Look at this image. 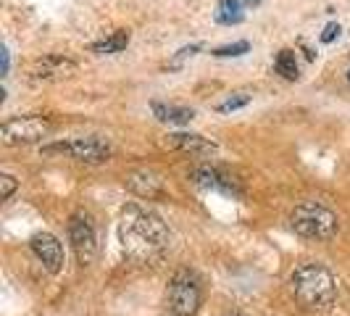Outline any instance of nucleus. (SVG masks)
<instances>
[{"label":"nucleus","instance_id":"nucleus-1","mask_svg":"<svg viewBox=\"0 0 350 316\" xmlns=\"http://www.w3.org/2000/svg\"><path fill=\"white\" fill-rule=\"evenodd\" d=\"M119 240L124 253L140 263H150L163 256V250L172 243V232L163 224V219L142 206H126L119 224Z\"/></svg>","mask_w":350,"mask_h":316},{"label":"nucleus","instance_id":"nucleus-2","mask_svg":"<svg viewBox=\"0 0 350 316\" xmlns=\"http://www.w3.org/2000/svg\"><path fill=\"white\" fill-rule=\"evenodd\" d=\"M290 293L306 311H329L337 300V277L324 263H300L290 274Z\"/></svg>","mask_w":350,"mask_h":316},{"label":"nucleus","instance_id":"nucleus-3","mask_svg":"<svg viewBox=\"0 0 350 316\" xmlns=\"http://www.w3.org/2000/svg\"><path fill=\"white\" fill-rule=\"evenodd\" d=\"M290 227L306 240H329L337 232V216L319 203H300L290 213Z\"/></svg>","mask_w":350,"mask_h":316},{"label":"nucleus","instance_id":"nucleus-4","mask_svg":"<svg viewBox=\"0 0 350 316\" xmlns=\"http://www.w3.org/2000/svg\"><path fill=\"white\" fill-rule=\"evenodd\" d=\"M203 303V285L190 269L176 272L169 282V311L174 316H195Z\"/></svg>","mask_w":350,"mask_h":316},{"label":"nucleus","instance_id":"nucleus-5","mask_svg":"<svg viewBox=\"0 0 350 316\" xmlns=\"http://www.w3.org/2000/svg\"><path fill=\"white\" fill-rule=\"evenodd\" d=\"M53 124L48 116L40 114H27V116H11L0 124V140L3 145L14 148V145H32L48 137Z\"/></svg>","mask_w":350,"mask_h":316},{"label":"nucleus","instance_id":"nucleus-6","mask_svg":"<svg viewBox=\"0 0 350 316\" xmlns=\"http://www.w3.org/2000/svg\"><path fill=\"white\" fill-rule=\"evenodd\" d=\"M42 153H69L71 158L82 161V163H105L113 156V148L100 137H74L69 142H58L42 148Z\"/></svg>","mask_w":350,"mask_h":316},{"label":"nucleus","instance_id":"nucleus-7","mask_svg":"<svg viewBox=\"0 0 350 316\" xmlns=\"http://www.w3.org/2000/svg\"><path fill=\"white\" fill-rule=\"evenodd\" d=\"M69 240L77 253V261L82 266H90L98 256V235L95 224L90 222L88 213H74L69 219Z\"/></svg>","mask_w":350,"mask_h":316},{"label":"nucleus","instance_id":"nucleus-8","mask_svg":"<svg viewBox=\"0 0 350 316\" xmlns=\"http://www.w3.org/2000/svg\"><path fill=\"white\" fill-rule=\"evenodd\" d=\"M77 61H71L66 55H42L29 66V82L35 85H53V82H66L71 77H77Z\"/></svg>","mask_w":350,"mask_h":316},{"label":"nucleus","instance_id":"nucleus-9","mask_svg":"<svg viewBox=\"0 0 350 316\" xmlns=\"http://www.w3.org/2000/svg\"><path fill=\"white\" fill-rule=\"evenodd\" d=\"M29 246H32V253L42 261V266L51 274H58L64 269V261H66L64 259V246H61V240L55 235H51V232H37L35 237L29 240Z\"/></svg>","mask_w":350,"mask_h":316},{"label":"nucleus","instance_id":"nucleus-10","mask_svg":"<svg viewBox=\"0 0 350 316\" xmlns=\"http://www.w3.org/2000/svg\"><path fill=\"white\" fill-rule=\"evenodd\" d=\"M193 179L200 187H208V190H219V193L234 195V198L243 195L232 176H227L224 172H219V169H213V166H198L193 172Z\"/></svg>","mask_w":350,"mask_h":316},{"label":"nucleus","instance_id":"nucleus-11","mask_svg":"<svg viewBox=\"0 0 350 316\" xmlns=\"http://www.w3.org/2000/svg\"><path fill=\"white\" fill-rule=\"evenodd\" d=\"M166 145H169V148H174V150H185V153H198V156L216 153V142H213V140L203 137V135H187V132L169 135Z\"/></svg>","mask_w":350,"mask_h":316},{"label":"nucleus","instance_id":"nucleus-12","mask_svg":"<svg viewBox=\"0 0 350 316\" xmlns=\"http://www.w3.org/2000/svg\"><path fill=\"white\" fill-rule=\"evenodd\" d=\"M126 187L137 198H145V200H156V198L163 195L161 179L156 174H150V172H132L126 176Z\"/></svg>","mask_w":350,"mask_h":316},{"label":"nucleus","instance_id":"nucleus-13","mask_svg":"<svg viewBox=\"0 0 350 316\" xmlns=\"http://www.w3.org/2000/svg\"><path fill=\"white\" fill-rule=\"evenodd\" d=\"M153 114L158 116V122H163V124H190L195 116L193 108L166 105V103H153Z\"/></svg>","mask_w":350,"mask_h":316},{"label":"nucleus","instance_id":"nucleus-14","mask_svg":"<svg viewBox=\"0 0 350 316\" xmlns=\"http://www.w3.org/2000/svg\"><path fill=\"white\" fill-rule=\"evenodd\" d=\"M126 45H129V32L116 29V32L105 35L100 42H95V45H92V53H98V55H113V53H122Z\"/></svg>","mask_w":350,"mask_h":316},{"label":"nucleus","instance_id":"nucleus-15","mask_svg":"<svg viewBox=\"0 0 350 316\" xmlns=\"http://www.w3.org/2000/svg\"><path fill=\"white\" fill-rule=\"evenodd\" d=\"M243 18H245V14H243L240 0H219V8H216V21L219 24L232 27V24H240Z\"/></svg>","mask_w":350,"mask_h":316},{"label":"nucleus","instance_id":"nucleus-16","mask_svg":"<svg viewBox=\"0 0 350 316\" xmlns=\"http://www.w3.org/2000/svg\"><path fill=\"white\" fill-rule=\"evenodd\" d=\"M274 69H277V74H282L284 79H298L300 66H298V58H295V53L287 51V48L277 53V58H274Z\"/></svg>","mask_w":350,"mask_h":316},{"label":"nucleus","instance_id":"nucleus-17","mask_svg":"<svg viewBox=\"0 0 350 316\" xmlns=\"http://www.w3.org/2000/svg\"><path fill=\"white\" fill-rule=\"evenodd\" d=\"M250 101H253V92H247V90H237V92L227 95L221 103H216V111H219V114H232V111L245 108Z\"/></svg>","mask_w":350,"mask_h":316},{"label":"nucleus","instance_id":"nucleus-18","mask_svg":"<svg viewBox=\"0 0 350 316\" xmlns=\"http://www.w3.org/2000/svg\"><path fill=\"white\" fill-rule=\"evenodd\" d=\"M247 51H250V45L243 40V42H232V45H224V48H216L213 55H216V58H229V55H243V53H247Z\"/></svg>","mask_w":350,"mask_h":316},{"label":"nucleus","instance_id":"nucleus-19","mask_svg":"<svg viewBox=\"0 0 350 316\" xmlns=\"http://www.w3.org/2000/svg\"><path fill=\"white\" fill-rule=\"evenodd\" d=\"M18 182L11 174H0V198L3 200H11V195L16 193Z\"/></svg>","mask_w":350,"mask_h":316},{"label":"nucleus","instance_id":"nucleus-20","mask_svg":"<svg viewBox=\"0 0 350 316\" xmlns=\"http://www.w3.org/2000/svg\"><path fill=\"white\" fill-rule=\"evenodd\" d=\"M195 53H200V45H190V48H182V51L176 53V58H174V61H172V64H169V66H172V69H176V66H179V64H182V61H185L187 55L193 58Z\"/></svg>","mask_w":350,"mask_h":316},{"label":"nucleus","instance_id":"nucleus-21","mask_svg":"<svg viewBox=\"0 0 350 316\" xmlns=\"http://www.w3.org/2000/svg\"><path fill=\"white\" fill-rule=\"evenodd\" d=\"M337 35H340V27H337V24H329V27L321 32V42H332Z\"/></svg>","mask_w":350,"mask_h":316},{"label":"nucleus","instance_id":"nucleus-22","mask_svg":"<svg viewBox=\"0 0 350 316\" xmlns=\"http://www.w3.org/2000/svg\"><path fill=\"white\" fill-rule=\"evenodd\" d=\"M3 77L8 74V69H11V55H8V48H3Z\"/></svg>","mask_w":350,"mask_h":316},{"label":"nucleus","instance_id":"nucleus-23","mask_svg":"<svg viewBox=\"0 0 350 316\" xmlns=\"http://www.w3.org/2000/svg\"><path fill=\"white\" fill-rule=\"evenodd\" d=\"M243 3H245V5H253V8H256V5H261V0H243Z\"/></svg>","mask_w":350,"mask_h":316},{"label":"nucleus","instance_id":"nucleus-24","mask_svg":"<svg viewBox=\"0 0 350 316\" xmlns=\"http://www.w3.org/2000/svg\"><path fill=\"white\" fill-rule=\"evenodd\" d=\"M224 316H243V314H240V311H227Z\"/></svg>","mask_w":350,"mask_h":316},{"label":"nucleus","instance_id":"nucleus-25","mask_svg":"<svg viewBox=\"0 0 350 316\" xmlns=\"http://www.w3.org/2000/svg\"><path fill=\"white\" fill-rule=\"evenodd\" d=\"M348 77H350V74H348Z\"/></svg>","mask_w":350,"mask_h":316}]
</instances>
